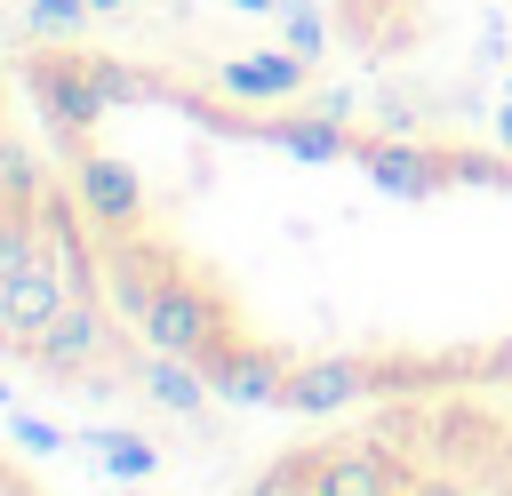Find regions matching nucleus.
I'll return each instance as SVG.
<instances>
[{
	"instance_id": "nucleus-9",
	"label": "nucleus",
	"mask_w": 512,
	"mask_h": 496,
	"mask_svg": "<svg viewBox=\"0 0 512 496\" xmlns=\"http://www.w3.org/2000/svg\"><path fill=\"white\" fill-rule=\"evenodd\" d=\"M376 376L360 368V360H344V352H320V360H296L288 368V392H280V408H296V416H336L344 400H360Z\"/></svg>"
},
{
	"instance_id": "nucleus-17",
	"label": "nucleus",
	"mask_w": 512,
	"mask_h": 496,
	"mask_svg": "<svg viewBox=\"0 0 512 496\" xmlns=\"http://www.w3.org/2000/svg\"><path fill=\"white\" fill-rule=\"evenodd\" d=\"M88 72H96V88H104V104H136V96H160V80H144V72H128L120 56H104V48H88Z\"/></svg>"
},
{
	"instance_id": "nucleus-10",
	"label": "nucleus",
	"mask_w": 512,
	"mask_h": 496,
	"mask_svg": "<svg viewBox=\"0 0 512 496\" xmlns=\"http://www.w3.org/2000/svg\"><path fill=\"white\" fill-rule=\"evenodd\" d=\"M304 80H312V64H304L296 48H256V56H232V64L216 72V88H224V96H240V104L304 96Z\"/></svg>"
},
{
	"instance_id": "nucleus-20",
	"label": "nucleus",
	"mask_w": 512,
	"mask_h": 496,
	"mask_svg": "<svg viewBox=\"0 0 512 496\" xmlns=\"http://www.w3.org/2000/svg\"><path fill=\"white\" fill-rule=\"evenodd\" d=\"M16 440H24V448H64L56 424H40V416H16Z\"/></svg>"
},
{
	"instance_id": "nucleus-24",
	"label": "nucleus",
	"mask_w": 512,
	"mask_h": 496,
	"mask_svg": "<svg viewBox=\"0 0 512 496\" xmlns=\"http://www.w3.org/2000/svg\"><path fill=\"white\" fill-rule=\"evenodd\" d=\"M88 8H104V16H120V8H136V0H88Z\"/></svg>"
},
{
	"instance_id": "nucleus-8",
	"label": "nucleus",
	"mask_w": 512,
	"mask_h": 496,
	"mask_svg": "<svg viewBox=\"0 0 512 496\" xmlns=\"http://www.w3.org/2000/svg\"><path fill=\"white\" fill-rule=\"evenodd\" d=\"M72 192H80V208L104 224V232H120V224H144V184H136V168L128 160H112V152H72Z\"/></svg>"
},
{
	"instance_id": "nucleus-7",
	"label": "nucleus",
	"mask_w": 512,
	"mask_h": 496,
	"mask_svg": "<svg viewBox=\"0 0 512 496\" xmlns=\"http://www.w3.org/2000/svg\"><path fill=\"white\" fill-rule=\"evenodd\" d=\"M408 488H416V472L392 448H368V440L320 448V472H312V496H408Z\"/></svg>"
},
{
	"instance_id": "nucleus-18",
	"label": "nucleus",
	"mask_w": 512,
	"mask_h": 496,
	"mask_svg": "<svg viewBox=\"0 0 512 496\" xmlns=\"http://www.w3.org/2000/svg\"><path fill=\"white\" fill-rule=\"evenodd\" d=\"M312 472H320V448H304V456H280L264 480H248L240 496H312Z\"/></svg>"
},
{
	"instance_id": "nucleus-12",
	"label": "nucleus",
	"mask_w": 512,
	"mask_h": 496,
	"mask_svg": "<svg viewBox=\"0 0 512 496\" xmlns=\"http://www.w3.org/2000/svg\"><path fill=\"white\" fill-rule=\"evenodd\" d=\"M336 32H352L360 48H408L416 32H424V16H416V0H336Z\"/></svg>"
},
{
	"instance_id": "nucleus-16",
	"label": "nucleus",
	"mask_w": 512,
	"mask_h": 496,
	"mask_svg": "<svg viewBox=\"0 0 512 496\" xmlns=\"http://www.w3.org/2000/svg\"><path fill=\"white\" fill-rule=\"evenodd\" d=\"M96 456H104V472H112V480H144V472L160 464V448H152L144 432H104V440H96Z\"/></svg>"
},
{
	"instance_id": "nucleus-13",
	"label": "nucleus",
	"mask_w": 512,
	"mask_h": 496,
	"mask_svg": "<svg viewBox=\"0 0 512 496\" xmlns=\"http://www.w3.org/2000/svg\"><path fill=\"white\" fill-rule=\"evenodd\" d=\"M136 376H144V392H152L168 416H200V400L216 392V384L200 376V360H184V352H152V360H136Z\"/></svg>"
},
{
	"instance_id": "nucleus-5",
	"label": "nucleus",
	"mask_w": 512,
	"mask_h": 496,
	"mask_svg": "<svg viewBox=\"0 0 512 496\" xmlns=\"http://www.w3.org/2000/svg\"><path fill=\"white\" fill-rule=\"evenodd\" d=\"M288 352H272V344H240V336H216L208 352H200V376L224 392V400H240V408H280V392H288Z\"/></svg>"
},
{
	"instance_id": "nucleus-15",
	"label": "nucleus",
	"mask_w": 512,
	"mask_h": 496,
	"mask_svg": "<svg viewBox=\"0 0 512 496\" xmlns=\"http://www.w3.org/2000/svg\"><path fill=\"white\" fill-rule=\"evenodd\" d=\"M40 200H48V176H40V160L0 128V208H24V216H40Z\"/></svg>"
},
{
	"instance_id": "nucleus-25",
	"label": "nucleus",
	"mask_w": 512,
	"mask_h": 496,
	"mask_svg": "<svg viewBox=\"0 0 512 496\" xmlns=\"http://www.w3.org/2000/svg\"><path fill=\"white\" fill-rule=\"evenodd\" d=\"M0 408H8V376H0Z\"/></svg>"
},
{
	"instance_id": "nucleus-6",
	"label": "nucleus",
	"mask_w": 512,
	"mask_h": 496,
	"mask_svg": "<svg viewBox=\"0 0 512 496\" xmlns=\"http://www.w3.org/2000/svg\"><path fill=\"white\" fill-rule=\"evenodd\" d=\"M168 272H176L168 240H144L136 224H120V232L104 240V296H112V312L144 320V312H152V296L168 288Z\"/></svg>"
},
{
	"instance_id": "nucleus-3",
	"label": "nucleus",
	"mask_w": 512,
	"mask_h": 496,
	"mask_svg": "<svg viewBox=\"0 0 512 496\" xmlns=\"http://www.w3.org/2000/svg\"><path fill=\"white\" fill-rule=\"evenodd\" d=\"M136 328H144V344H152V352H184V360H200L216 336H232L224 304H216L192 272H168V288L152 296V312H144Z\"/></svg>"
},
{
	"instance_id": "nucleus-4",
	"label": "nucleus",
	"mask_w": 512,
	"mask_h": 496,
	"mask_svg": "<svg viewBox=\"0 0 512 496\" xmlns=\"http://www.w3.org/2000/svg\"><path fill=\"white\" fill-rule=\"evenodd\" d=\"M72 304V280L56 272V256H32L24 272L0 280V360H24V344Z\"/></svg>"
},
{
	"instance_id": "nucleus-14",
	"label": "nucleus",
	"mask_w": 512,
	"mask_h": 496,
	"mask_svg": "<svg viewBox=\"0 0 512 496\" xmlns=\"http://www.w3.org/2000/svg\"><path fill=\"white\" fill-rule=\"evenodd\" d=\"M240 128H256V120H240ZM256 136L280 144V152H296V160H320V168H328V160H360V144H352L344 128H328V120H320V128H312V120H264Z\"/></svg>"
},
{
	"instance_id": "nucleus-23",
	"label": "nucleus",
	"mask_w": 512,
	"mask_h": 496,
	"mask_svg": "<svg viewBox=\"0 0 512 496\" xmlns=\"http://www.w3.org/2000/svg\"><path fill=\"white\" fill-rule=\"evenodd\" d=\"M496 136H504V152H512V88H504V120H496Z\"/></svg>"
},
{
	"instance_id": "nucleus-19",
	"label": "nucleus",
	"mask_w": 512,
	"mask_h": 496,
	"mask_svg": "<svg viewBox=\"0 0 512 496\" xmlns=\"http://www.w3.org/2000/svg\"><path fill=\"white\" fill-rule=\"evenodd\" d=\"M280 16H288V48H296V56H320L328 32H336V16H320L312 0H280Z\"/></svg>"
},
{
	"instance_id": "nucleus-21",
	"label": "nucleus",
	"mask_w": 512,
	"mask_h": 496,
	"mask_svg": "<svg viewBox=\"0 0 512 496\" xmlns=\"http://www.w3.org/2000/svg\"><path fill=\"white\" fill-rule=\"evenodd\" d=\"M408 496H464V488H456V480H416Z\"/></svg>"
},
{
	"instance_id": "nucleus-11",
	"label": "nucleus",
	"mask_w": 512,
	"mask_h": 496,
	"mask_svg": "<svg viewBox=\"0 0 512 496\" xmlns=\"http://www.w3.org/2000/svg\"><path fill=\"white\" fill-rule=\"evenodd\" d=\"M360 168H368L384 192H400V200L456 184V160H448L440 144H360Z\"/></svg>"
},
{
	"instance_id": "nucleus-22",
	"label": "nucleus",
	"mask_w": 512,
	"mask_h": 496,
	"mask_svg": "<svg viewBox=\"0 0 512 496\" xmlns=\"http://www.w3.org/2000/svg\"><path fill=\"white\" fill-rule=\"evenodd\" d=\"M224 8H240V16H272L280 0H224Z\"/></svg>"
},
{
	"instance_id": "nucleus-1",
	"label": "nucleus",
	"mask_w": 512,
	"mask_h": 496,
	"mask_svg": "<svg viewBox=\"0 0 512 496\" xmlns=\"http://www.w3.org/2000/svg\"><path fill=\"white\" fill-rule=\"evenodd\" d=\"M24 88H32V104H40V120L56 128L64 152H80L88 128L104 120V88L88 72V48H32L24 56Z\"/></svg>"
},
{
	"instance_id": "nucleus-2",
	"label": "nucleus",
	"mask_w": 512,
	"mask_h": 496,
	"mask_svg": "<svg viewBox=\"0 0 512 496\" xmlns=\"http://www.w3.org/2000/svg\"><path fill=\"white\" fill-rule=\"evenodd\" d=\"M24 360H32L40 376H56V384H104V376H88V368L112 360V328H104L96 296H72V304L24 344Z\"/></svg>"
}]
</instances>
